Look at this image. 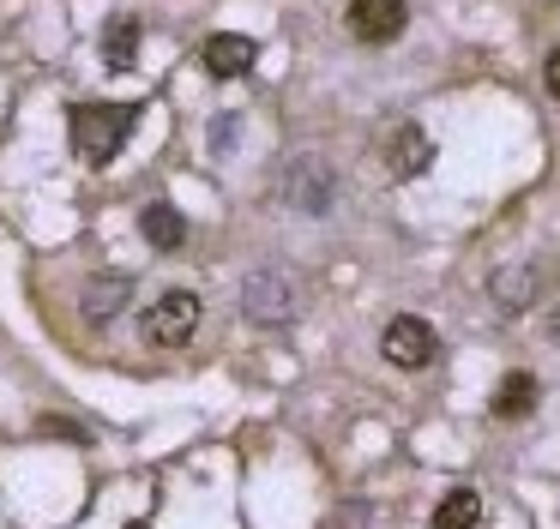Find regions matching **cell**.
Segmentation results:
<instances>
[{"instance_id": "obj_1", "label": "cell", "mask_w": 560, "mask_h": 529, "mask_svg": "<svg viewBox=\"0 0 560 529\" xmlns=\"http://www.w3.org/2000/svg\"><path fill=\"white\" fill-rule=\"evenodd\" d=\"M133 127H139L133 103H85V108H73V151L85 156L91 168H103V163L121 156V144L133 139Z\"/></svg>"}, {"instance_id": "obj_2", "label": "cell", "mask_w": 560, "mask_h": 529, "mask_svg": "<svg viewBox=\"0 0 560 529\" xmlns=\"http://www.w3.org/2000/svg\"><path fill=\"white\" fill-rule=\"evenodd\" d=\"M278 192H283V204H290V211H302V216H326V211H331V199H338V168H331L326 156L302 151V156H290V163H283Z\"/></svg>"}, {"instance_id": "obj_3", "label": "cell", "mask_w": 560, "mask_h": 529, "mask_svg": "<svg viewBox=\"0 0 560 529\" xmlns=\"http://www.w3.org/2000/svg\"><path fill=\"white\" fill-rule=\"evenodd\" d=\"M199 319H206V301L194 289H170V295H158L145 307V343L151 349H187Z\"/></svg>"}, {"instance_id": "obj_4", "label": "cell", "mask_w": 560, "mask_h": 529, "mask_svg": "<svg viewBox=\"0 0 560 529\" xmlns=\"http://www.w3.org/2000/svg\"><path fill=\"white\" fill-rule=\"evenodd\" d=\"M242 313L254 325H290L295 319V283L283 271H271V264L247 271L242 277Z\"/></svg>"}, {"instance_id": "obj_5", "label": "cell", "mask_w": 560, "mask_h": 529, "mask_svg": "<svg viewBox=\"0 0 560 529\" xmlns=\"http://www.w3.org/2000/svg\"><path fill=\"white\" fill-rule=\"evenodd\" d=\"M380 355H386L392 367H404V373H422L428 361L440 355V337H434V325H428V319H416V313H398V319L380 331Z\"/></svg>"}, {"instance_id": "obj_6", "label": "cell", "mask_w": 560, "mask_h": 529, "mask_svg": "<svg viewBox=\"0 0 560 529\" xmlns=\"http://www.w3.org/2000/svg\"><path fill=\"white\" fill-rule=\"evenodd\" d=\"M350 36L355 43H368V48H386V43H398L404 36V24H410V7L404 0H350Z\"/></svg>"}, {"instance_id": "obj_7", "label": "cell", "mask_w": 560, "mask_h": 529, "mask_svg": "<svg viewBox=\"0 0 560 529\" xmlns=\"http://www.w3.org/2000/svg\"><path fill=\"white\" fill-rule=\"evenodd\" d=\"M386 168L398 180L428 175V168H434V139H428L416 120H398V127H392V139H386Z\"/></svg>"}, {"instance_id": "obj_8", "label": "cell", "mask_w": 560, "mask_h": 529, "mask_svg": "<svg viewBox=\"0 0 560 529\" xmlns=\"http://www.w3.org/2000/svg\"><path fill=\"white\" fill-rule=\"evenodd\" d=\"M127 301H133V277H127V271H103V277H91V283H85L79 313H85L91 325H115Z\"/></svg>"}, {"instance_id": "obj_9", "label": "cell", "mask_w": 560, "mask_h": 529, "mask_svg": "<svg viewBox=\"0 0 560 529\" xmlns=\"http://www.w3.org/2000/svg\"><path fill=\"white\" fill-rule=\"evenodd\" d=\"M254 60H259L254 36L223 31V36H211V43H206V72H211V79H247V72H254Z\"/></svg>"}, {"instance_id": "obj_10", "label": "cell", "mask_w": 560, "mask_h": 529, "mask_svg": "<svg viewBox=\"0 0 560 529\" xmlns=\"http://www.w3.org/2000/svg\"><path fill=\"white\" fill-rule=\"evenodd\" d=\"M488 295H494L500 313H524L536 301V271L530 264H506V271L488 277Z\"/></svg>"}, {"instance_id": "obj_11", "label": "cell", "mask_w": 560, "mask_h": 529, "mask_svg": "<svg viewBox=\"0 0 560 529\" xmlns=\"http://www.w3.org/2000/svg\"><path fill=\"white\" fill-rule=\"evenodd\" d=\"M139 228H145V240L158 252H175L187 240V223H182V211H175V204H145V211H139Z\"/></svg>"}, {"instance_id": "obj_12", "label": "cell", "mask_w": 560, "mask_h": 529, "mask_svg": "<svg viewBox=\"0 0 560 529\" xmlns=\"http://www.w3.org/2000/svg\"><path fill=\"white\" fill-rule=\"evenodd\" d=\"M530 409H536V373L512 367L506 379H500V391H494V415L500 421H524Z\"/></svg>"}, {"instance_id": "obj_13", "label": "cell", "mask_w": 560, "mask_h": 529, "mask_svg": "<svg viewBox=\"0 0 560 529\" xmlns=\"http://www.w3.org/2000/svg\"><path fill=\"white\" fill-rule=\"evenodd\" d=\"M476 524H482V493L476 487H452L434 505V529H476Z\"/></svg>"}, {"instance_id": "obj_14", "label": "cell", "mask_w": 560, "mask_h": 529, "mask_svg": "<svg viewBox=\"0 0 560 529\" xmlns=\"http://www.w3.org/2000/svg\"><path fill=\"white\" fill-rule=\"evenodd\" d=\"M139 43H145V36H139V24L133 19H115L109 31H103V60H109L115 72H133L139 67Z\"/></svg>"}, {"instance_id": "obj_15", "label": "cell", "mask_w": 560, "mask_h": 529, "mask_svg": "<svg viewBox=\"0 0 560 529\" xmlns=\"http://www.w3.org/2000/svg\"><path fill=\"white\" fill-rule=\"evenodd\" d=\"M235 139H242V120H235V115H218V120H211V151H218V156L230 151Z\"/></svg>"}, {"instance_id": "obj_16", "label": "cell", "mask_w": 560, "mask_h": 529, "mask_svg": "<svg viewBox=\"0 0 560 529\" xmlns=\"http://www.w3.org/2000/svg\"><path fill=\"white\" fill-rule=\"evenodd\" d=\"M542 84H548V96H555V103H560V48H555V55L542 60Z\"/></svg>"}]
</instances>
